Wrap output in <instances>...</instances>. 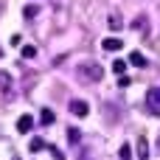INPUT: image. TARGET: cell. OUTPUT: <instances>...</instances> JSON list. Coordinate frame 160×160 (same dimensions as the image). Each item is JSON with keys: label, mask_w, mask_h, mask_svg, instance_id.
Segmentation results:
<instances>
[{"label": "cell", "mask_w": 160, "mask_h": 160, "mask_svg": "<svg viewBox=\"0 0 160 160\" xmlns=\"http://www.w3.org/2000/svg\"><path fill=\"white\" fill-rule=\"evenodd\" d=\"M79 76H82V79H90V82H101L104 68L96 65V62H90V65H82V68H79Z\"/></svg>", "instance_id": "6da1fadb"}, {"label": "cell", "mask_w": 160, "mask_h": 160, "mask_svg": "<svg viewBox=\"0 0 160 160\" xmlns=\"http://www.w3.org/2000/svg\"><path fill=\"white\" fill-rule=\"evenodd\" d=\"M146 110L152 115H160V87H149L146 90Z\"/></svg>", "instance_id": "7a4b0ae2"}, {"label": "cell", "mask_w": 160, "mask_h": 160, "mask_svg": "<svg viewBox=\"0 0 160 160\" xmlns=\"http://www.w3.org/2000/svg\"><path fill=\"white\" fill-rule=\"evenodd\" d=\"M70 112H73L76 118H87V115H90V104L82 101V98H73V101H70Z\"/></svg>", "instance_id": "3957f363"}, {"label": "cell", "mask_w": 160, "mask_h": 160, "mask_svg": "<svg viewBox=\"0 0 160 160\" xmlns=\"http://www.w3.org/2000/svg\"><path fill=\"white\" fill-rule=\"evenodd\" d=\"M31 127H34V118H31V115H20V118H17V132H20V135H28Z\"/></svg>", "instance_id": "277c9868"}, {"label": "cell", "mask_w": 160, "mask_h": 160, "mask_svg": "<svg viewBox=\"0 0 160 160\" xmlns=\"http://www.w3.org/2000/svg\"><path fill=\"white\" fill-rule=\"evenodd\" d=\"M127 62H129V65H132V68H146V56H143V53H141V51H132V53H129V59H127Z\"/></svg>", "instance_id": "5b68a950"}, {"label": "cell", "mask_w": 160, "mask_h": 160, "mask_svg": "<svg viewBox=\"0 0 160 160\" xmlns=\"http://www.w3.org/2000/svg\"><path fill=\"white\" fill-rule=\"evenodd\" d=\"M138 160H149V141L143 135L138 138Z\"/></svg>", "instance_id": "8992f818"}, {"label": "cell", "mask_w": 160, "mask_h": 160, "mask_svg": "<svg viewBox=\"0 0 160 160\" xmlns=\"http://www.w3.org/2000/svg\"><path fill=\"white\" fill-rule=\"evenodd\" d=\"M101 48H104V51H121V48H124V42H121L118 37H110V39H104V42H101Z\"/></svg>", "instance_id": "52a82bcc"}, {"label": "cell", "mask_w": 160, "mask_h": 160, "mask_svg": "<svg viewBox=\"0 0 160 160\" xmlns=\"http://www.w3.org/2000/svg\"><path fill=\"white\" fill-rule=\"evenodd\" d=\"M107 25H110L112 31H121V28H124V20H121V14H110V17H107Z\"/></svg>", "instance_id": "ba28073f"}, {"label": "cell", "mask_w": 160, "mask_h": 160, "mask_svg": "<svg viewBox=\"0 0 160 160\" xmlns=\"http://www.w3.org/2000/svg\"><path fill=\"white\" fill-rule=\"evenodd\" d=\"M39 121H42V127H48V124H53V121H56V115H53V110H42V112H39Z\"/></svg>", "instance_id": "9c48e42d"}, {"label": "cell", "mask_w": 160, "mask_h": 160, "mask_svg": "<svg viewBox=\"0 0 160 160\" xmlns=\"http://www.w3.org/2000/svg\"><path fill=\"white\" fill-rule=\"evenodd\" d=\"M79 141H82V132H79L76 127H68V143H73V146H76Z\"/></svg>", "instance_id": "30bf717a"}, {"label": "cell", "mask_w": 160, "mask_h": 160, "mask_svg": "<svg viewBox=\"0 0 160 160\" xmlns=\"http://www.w3.org/2000/svg\"><path fill=\"white\" fill-rule=\"evenodd\" d=\"M0 87H3V93H11V76L6 70H0Z\"/></svg>", "instance_id": "8fae6325"}, {"label": "cell", "mask_w": 160, "mask_h": 160, "mask_svg": "<svg viewBox=\"0 0 160 160\" xmlns=\"http://www.w3.org/2000/svg\"><path fill=\"white\" fill-rule=\"evenodd\" d=\"M42 149H45V141H42V138H31L28 152H42Z\"/></svg>", "instance_id": "7c38bea8"}, {"label": "cell", "mask_w": 160, "mask_h": 160, "mask_svg": "<svg viewBox=\"0 0 160 160\" xmlns=\"http://www.w3.org/2000/svg\"><path fill=\"white\" fill-rule=\"evenodd\" d=\"M132 155H135V152H132V146H129V143H124V146L118 149V158H121V160H132Z\"/></svg>", "instance_id": "4fadbf2b"}, {"label": "cell", "mask_w": 160, "mask_h": 160, "mask_svg": "<svg viewBox=\"0 0 160 160\" xmlns=\"http://www.w3.org/2000/svg\"><path fill=\"white\" fill-rule=\"evenodd\" d=\"M124 70H127V62H124V59H115V62H112V73H115V76H124Z\"/></svg>", "instance_id": "5bb4252c"}, {"label": "cell", "mask_w": 160, "mask_h": 160, "mask_svg": "<svg viewBox=\"0 0 160 160\" xmlns=\"http://www.w3.org/2000/svg\"><path fill=\"white\" fill-rule=\"evenodd\" d=\"M37 14H39V8H37V6H25V8H22V17H25V20H34Z\"/></svg>", "instance_id": "9a60e30c"}, {"label": "cell", "mask_w": 160, "mask_h": 160, "mask_svg": "<svg viewBox=\"0 0 160 160\" xmlns=\"http://www.w3.org/2000/svg\"><path fill=\"white\" fill-rule=\"evenodd\" d=\"M22 56H25V59H34V56H37V48H34V45H22Z\"/></svg>", "instance_id": "2e32d148"}, {"label": "cell", "mask_w": 160, "mask_h": 160, "mask_svg": "<svg viewBox=\"0 0 160 160\" xmlns=\"http://www.w3.org/2000/svg\"><path fill=\"white\" fill-rule=\"evenodd\" d=\"M132 28H138V31H146V17H138V20L132 22Z\"/></svg>", "instance_id": "e0dca14e"}, {"label": "cell", "mask_w": 160, "mask_h": 160, "mask_svg": "<svg viewBox=\"0 0 160 160\" xmlns=\"http://www.w3.org/2000/svg\"><path fill=\"white\" fill-rule=\"evenodd\" d=\"M48 149H51V155H53V160H65V155H62L59 149H53V146H48Z\"/></svg>", "instance_id": "ac0fdd59"}, {"label": "cell", "mask_w": 160, "mask_h": 160, "mask_svg": "<svg viewBox=\"0 0 160 160\" xmlns=\"http://www.w3.org/2000/svg\"><path fill=\"white\" fill-rule=\"evenodd\" d=\"M129 84H132L129 76H121V79H118V87H129Z\"/></svg>", "instance_id": "d6986e66"}, {"label": "cell", "mask_w": 160, "mask_h": 160, "mask_svg": "<svg viewBox=\"0 0 160 160\" xmlns=\"http://www.w3.org/2000/svg\"><path fill=\"white\" fill-rule=\"evenodd\" d=\"M14 160H20V158H14Z\"/></svg>", "instance_id": "ffe728a7"}]
</instances>
